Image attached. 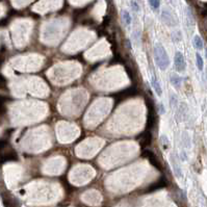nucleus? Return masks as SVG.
I'll list each match as a JSON object with an SVG mask.
<instances>
[{
  "label": "nucleus",
  "instance_id": "obj_4",
  "mask_svg": "<svg viewBox=\"0 0 207 207\" xmlns=\"http://www.w3.org/2000/svg\"><path fill=\"white\" fill-rule=\"evenodd\" d=\"M170 160H171V165H172V167H173V170H174L175 175H176L178 178L182 177L181 168H180V165L178 164V160H177V158L175 157L174 155H171V156H170Z\"/></svg>",
  "mask_w": 207,
  "mask_h": 207
},
{
  "label": "nucleus",
  "instance_id": "obj_9",
  "mask_svg": "<svg viewBox=\"0 0 207 207\" xmlns=\"http://www.w3.org/2000/svg\"><path fill=\"white\" fill-rule=\"evenodd\" d=\"M196 65H197V68H198L200 71H203L204 60H203V57L201 56L200 53H196Z\"/></svg>",
  "mask_w": 207,
  "mask_h": 207
},
{
  "label": "nucleus",
  "instance_id": "obj_14",
  "mask_svg": "<svg viewBox=\"0 0 207 207\" xmlns=\"http://www.w3.org/2000/svg\"><path fill=\"white\" fill-rule=\"evenodd\" d=\"M177 98L175 95H171V98H170V104H171V106H176L177 105Z\"/></svg>",
  "mask_w": 207,
  "mask_h": 207
},
{
  "label": "nucleus",
  "instance_id": "obj_11",
  "mask_svg": "<svg viewBox=\"0 0 207 207\" xmlns=\"http://www.w3.org/2000/svg\"><path fill=\"white\" fill-rule=\"evenodd\" d=\"M130 6H131V8H132V11L134 12V13H138V12L141 11L140 4H138V2L136 1V0H131V1H130Z\"/></svg>",
  "mask_w": 207,
  "mask_h": 207
},
{
  "label": "nucleus",
  "instance_id": "obj_6",
  "mask_svg": "<svg viewBox=\"0 0 207 207\" xmlns=\"http://www.w3.org/2000/svg\"><path fill=\"white\" fill-rule=\"evenodd\" d=\"M170 81H171L173 87H176V89H179V87H181V83H182V78L179 76L178 74L173 73V74L170 75Z\"/></svg>",
  "mask_w": 207,
  "mask_h": 207
},
{
  "label": "nucleus",
  "instance_id": "obj_12",
  "mask_svg": "<svg viewBox=\"0 0 207 207\" xmlns=\"http://www.w3.org/2000/svg\"><path fill=\"white\" fill-rule=\"evenodd\" d=\"M172 39L174 42H179V41H181V32L180 31H174V32L172 33Z\"/></svg>",
  "mask_w": 207,
  "mask_h": 207
},
{
  "label": "nucleus",
  "instance_id": "obj_7",
  "mask_svg": "<svg viewBox=\"0 0 207 207\" xmlns=\"http://www.w3.org/2000/svg\"><path fill=\"white\" fill-rule=\"evenodd\" d=\"M121 16H122V20H123L124 24H125L126 26L130 25L131 22H132V18H131V15L127 9H123V11L121 12Z\"/></svg>",
  "mask_w": 207,
  "mask_h": 207
},
{
  "label": "nucleus",
  "instance_id": "obj_10",
  "mask_svg": "<svg viewBox=\"0 0 207 207\" xmlns=\"http://www.w3.org/2000/svg\"><path fill=\"white\" fill-rule=\"evenodd\" d=\"M149 4L150 7L153 9V11H157L160 6V0H149Z\"/></svg>",
  "mask_w": 207,
  "mask_h": 207
},
{
  "label": "nucleus",
  "instance_id": "obj_3",
  "mask_svg": "<svg viewBox=\"0 0 207 207\" xmlns=\"http://www.w3.org/2000/svg\"><path fill=\"white\" fill-rule=\"evenodd\" d=\"M161 18H162V21H164L168 26H175L177 24L174 16H173L172 13L169 11V9H164V11H162Z\"/></svg>",
  "mask_w": 207,
  "mask_h": 207
},
{
  "label": "nucleus",
  "instance_id": "obj_2",
  "mask_svg": "<svg viewBox=\"0 0 207 207\" xmlns=\"http://www.w3.org/2000/svg\"><path fill=\"white\" fill-rule=\"evenodd\" d=\"M174 66H175V69H176L178 72H184L186 69L185 58H184V55L182 54V52H180V51H177V52L175 53Z\"/></svg>",
  "mask_w": 207,
  "mask_h": 207
},
{
  "label": "nucleus",
  "instance_id": "obj_15",
  "mask_svg": "<svg viewBox=\"0 0 207 207\" xmlns=\"http://www.w3.org/2000/svg\"><path fill=\"white\" fill-rule=\"evenodd\" d=\"M158 109H159V114H164L165 113V108L164 104H161V103L158 104Z\"/></svg>",
  "mask_w": 207,
  "mask_h": 207
},
{
  "label": "nucleus",
  "instance_id": "obj_5",
  "mask_svg": "<svg viewBox=\"0 0 207 207\" xmlns=\"http://www.w3.org/2000/svg\"><path fill=\"white\" fill-rule=\"evenodd\" d=\"M151 86H152L153 90H154L155 94L157 95V96L161 97L162 96V89H161V86H160L159 81L157 80L156 77L153 76L152 78H151Z\"/></svg>",
  "mask_w": 207,
  "mask_h": 207
},
{
  "label": "nucleus",
  "instance_id": "obj_8",
  "mask_svg": "<svg viewBox=\"0 0 207 207\" xmlns=\"http://www.w3.org/2000/svg\"><path fill=\"white\" fill-rule=\"evenodd\" d=\"M193 44H194L195 48H196V49H198V50H202V49H203V47H204L203 41H202L200 36H194Z\"/></svg>",
  "mask_w": 207,
  "mask_h": 207
},
{
  "label": "nucleus",
  "instance_id": "obj_1",
  "mask_svg": "<svg viewBox=\"0 0 207 207\" xmlns=\"http://www.w3.org/2000/svg\"><path fill=\"white\" fill-rule=\"evenodd\" d=\"M154 60L161 71L167 70L170 66V57L168 52L160 43H156L154 46Z\"/></svg>",
  "mask_w": 207,
  "mask_h": 207
},
{
  "label": "nucleus",
  "instance_id": "obj_13",
  "mask_svg": "<svg viewBox=\"0 0 207 207\" xmlns=\"http://www.w3.org/2000/svg\"><path fill=\"white\" fill-rule=\"evenodd\" d=\"M161 144H162V146L165 147V149H167L168 146H169V140H168V137L165 135L161 136Z\"/></svg>",
  "mask_w": 207,
  "mask_h": 207
}]
</instances>
